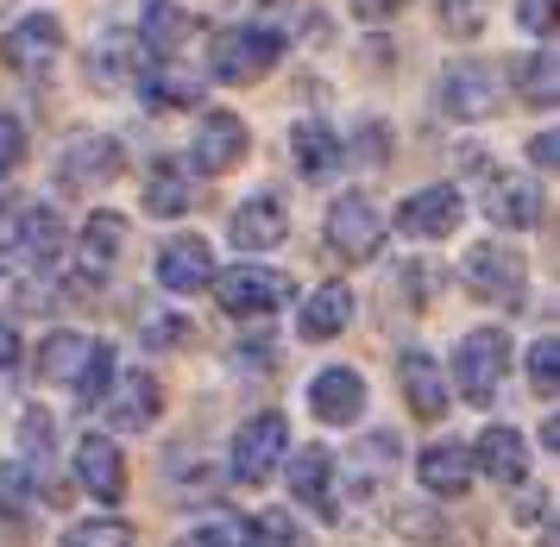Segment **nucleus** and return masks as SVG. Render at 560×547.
<instances>
[{
  "instance_id": "f257e3e1",
  "label": "nucleus",
  "mask_w": 560,
  "mask_h": 547,
  "mask_svg": "<svg viewBox=\"0 0 560 547\" xmlns=\"http://www.w3.org/2000/svg\"><path fill=\"white\" fill-rule=\"evenodd\" d=\"M283 57V32L278 25H228V32H214V45H208V70H214V82H233V89H246V82H258V75H271Z\"/></svg>"
},
{
  "instance_id": "f03ea898",
  "label": "nucleus",
  "mask_w": 560,
  "mask_h": 547,
  "mask_svg": "<svg viewBox=\"0 0 560 547\" xmlns=\"http://www.w3.org/2000/svg\"><path fill=\"white\" fill-rule=\"evenodd\" d=\"M208 283H214V302H221L228 315H240V322H246V315H253V322H265V315H271V309H283V302H290V290H296L283 271L253 265V258H246V265H233V271H214Z\"/></svg>"
},
{
  "instance_id": "7ed1b4c3",
  "label": "nucleus",
  "mask_w": 560,
  "mask_h": 547,
  "mask_svg": "<svg viewBox=\"0 0 560 547\" xmlns=\"http://www.w3.org/2000/svg\"><path fill=\"white\" fill-rule=\"evenodd\" d=\"M504 365H510L504 327H472V334L454 347V391L466 403H491L498 384H504Z\"/></svg>"
},
{
  "instance_id": "20e7f679",
  "label": "nucleus",
  "mask_w": 560,
  "mask_h": 547,
  "mask_svg": "<svg viewBox=\"0 0 560 547\" xmlns=\"http://www.w3.org/2000/svg\"><path fill=\"white\" fill-rule=\"evenodd\" d=\"M459 283H466L472 296H485V302L516 309L523 290H529V265H523L516 246H472L466 258H459Z\"/></svg>"
},
{
  "instance_id": "39448f33",
  "label": "nucleus",
  "mask_w": 560,
  "mask_h": 547,
  "mask_svg": "<svg viewBox=\"0 0 560 547\" xmlns=\"http://www.w3.org/2000/svg\"><path fill=\"white\" fill-rule=\"evenodd\" d=\"M283 447H290V422L278 409H258L253 422H240V434H233V478L240 485H265L283 466Z\"/></svg>"
},
{
  "instance_id": "423d86ee",
  "label": "nucleus",
  "mask_w": 560,
  "mask_h": 547,
  "mask_svg": "<svg viewBox=\"0 0 560 547\" xmlns=\"http://www.w3.org/2000/svg\"><path fill=\"white\" fill-rule=\"evenodd\" d=\"M378 240H384V221H378V208H372L365 196H340L328 208L334 258H347V265H372V258H378Z\"/></svg>"
},
{
  "instance_id": "0eeeda50",
  "label": "nucleus",
  "mask_w": 560,
  "mask_h": 547,
  "mask_svg": "<svg viewBox=\"0 0 560 547\" xmlns=\"http://www.w3.org/2000/svg\"><path fill=\"white\" fill-rule=\"evenodd\" d=\"M459 214H466L459 189L454 183H434V189L404 196V208H397V233H404V240H447V233L459 226Z\"/></svg>"
},
{
  "instance_id": "6e6552de",
  "label": "nucleus",
  "mask_w": 560,
  "mask_h": 547,
  "mask_svg": "<svg viewBox=\"0 0 560 547\" xmlns=\"http://www.w3.org/2000/svg\"><path fill=\"white\" fill-rule=\"evenodd\" d=\"M246 146H253V139H246V120H240V114H202L196 139H189V164L202 176H221L246 158Z\"/></svg>"
},
{
  "instance_id": "1a4fd4ad",
  "label": "nucleus",
  "mask_w": 560,
  "mask_h": 547,
  "mask_svg": "<svg viewBox=\"0 0 560 547\" xmlns=\"http://www.w3.org/2000/svg\"><path fill=\"white\" fill-rule=\"evenodd\" d=\"M308 409H315V422L328 428H353L365 416V377L353 365H328V372H315L308 384Z\"/></svg>"
},
{
  "instance_id": "9d476101",
  "label": "nucleus",
  "mask_w": 560,
  "mask_h": 547,
  "mask_svg": "<svg viewBox=\"0 0 560 547\" xmlns=\"http://www.w3.org/2000/svg\"><path fill=\"white\" fill-rule=\"evenodd\" d=\"M472 473H485L491 485H523V478H529V441L510 422H491L479 441H472Z\"/></svg>"
},
{
  "instance_id": "9b49d317",
  "label": "nucleus",
  "mask_w": 560,
  "mask_h": 547,
  "mask_svg": "<svg viewBox=\"0 0 560 547\" xmlns=\"http://www.w3.org/2000/svg\"><path fill=\"white\" fill-rule=\"evenodd\" d=\"M0 45H7V63H13V70L38 82V75H45V70L57 63V45H63V25H57L51 13H32V20H20L13 32H7V38H0Z\"/></svg>"
},
{
  "instance_id": "f8f14e48",
  "label": "nucleus",
  "mask_w": 560,
  "mask_h": 547,
  "mask_svg": "<svg viewBox=\"0 0 560 547\" xmlns=\"http://www.w3.org/2000/svg\"><path fill=\"white\" fill-rule=\"evenodd\" d=\"M120 176V139H77L57 158V189H102Z\"/></svg>"
},
{
  "instance_id": "ddd939ff",
  "label": "nucleus",
  "mask_w": 560,
  "mask_h": 547,
  "mask_svg": "<svg viewBox=\"0 0 560 547\" xmlns=\"http://www.w3.org/2000/svg\"><path fill=\"white\" fill-rule=\"evenodd\" d=\"M397 384H404L409 409H416L422 422H441V416H447V372H441L434 352L409 347L404 359H397Z\"/></svg>"
},
{
  "instance_id": "4468645a",
  "label": "nucleus",
  "mask_w": 560,
  "mask_h": 547,
  "mask_svg": "<svg viewBox=\"0 0 560 547\" xmlns=\"http://www.w3.org/2000/svg\"><path fill=\"white\" fill-rule=\"evenodd\" d=\"M228 240L240 252H271L290 240V214H283V201L278 196H253V201H240L233 208V221H228Z\"/></svg>"
},
{
  "instance_id": "2eb2a0df",
  "label": "nucleus",
  "mask_w": 560,
  "mask_h": 547,
  "mask_svg": "<svg viewBox=\"0 0 560 547\" xmlns=\"http://www.w3.org/2000/svg\"><path fill=\"white\" fill-rule=\"evenodd\" d=\"M290 491L303 498L308 516L334 523V516H340V491H334V453H328V447H303V453H296V459H290Z\"/></svg>"
},
{
  "instance_id": "dca6fc26",
  "label": "nucleus",
  "mask_w": 560,
  "mask_h": 547,
  "mask_svg": "<svg viewBox=\"0 0 560 547\" xmlns=\"http://www.w3.org/2000/svg\"><path fill=\"white\" fill-rule=\"evenodd\" d=\"M77 478H82V491L102 498L107 510L127 498V459H120V447H114L107 434H89L77 447Z\"/></svg>"
},
{
  "instance_id": "f3484780",
  "label": "nucleus",
  "mask_w": 560,
  "mask_h": 547,
  "mask_svg": "<svg viewBox=\"0 0 560 547\" xmlns=\"http://www.w3.org/2000/svg\"><path fill=\"white\" fill-rule=\"evenodd\" d=\"M441 107H447L454 120H485V114H498V75L485 70V63H454V70L441 75Z\"/></svg>"
},
{
  "instance_id": "a211bd4d",
  "label": "nucleus",
  "mask_w": 560,
  "mask_h": 547,
  "mask_svg": "<svg viewBox=\"0 0 560 547\" xmlns=\"http://www.w3.org/2000/svg\"><path fill=\"white\" fill-rule=\"evenodd\" d=\"M107 403V428H120V434H139V428L158 422V409H164V391H158L152 372H127L120 384H114V397Z\"/></svg>"
},
{
  "instance_id": "6ab92c4d",
  "label": "nucleus",
  "mask_w": 560,
  "mask_h": 547,
  "mask_svg": "<svg viewBox=\"0 0 560 547\" xmlns=\"http://www.w3.org/2000/svg\"><path fill=\"white\" fill-rule=\"evenodd\" d=\"M416 478H422L429 498H466V485H472V447L466 441H434L416 459Z\"/></svg>"
},
{
  "instance_id": "aec40b11",
  "label": "nucleus",
  "mask_w": 560,
  "mask_h": 547,
  "mask_svg": "<svg viewBox=\"0 0 560 547\" xmlns=\"http://www.w3.org/2000/svg\"><path fill=\"white\" fill-rule=\"evenodd\" d=\"M120 252H127V214H114V208H102V214H89L82 221V283H95V277H107L114 265H120Z\"/></svg>"
},
{
  "instance_id": "412c9836",
  "label": "nucleus",
  "mask_w": 560,
  "mask_h": 547,
  "mask_svg": "<svg viewBox=\"0 0 560 547\" xmlns=\"http://www.w3.org/2000/svg\"><path fill=\"white\" fill-rule=\"evenodd\" d=\"M208 277H214V252L202 240H171V246L158 252V283L171 296H196Z\"/></svg>"
},
{
  "instance_id": "4be33fe9",
  "label": "nucleus",
  "mask_w": 560,
  "mask_h": 547,
  "mask_svg": "<svg viewBox=\"0 0 560 547\" xmlns=\"http://www.w3.org/2000/svg\"><path fill=\"white\" fill-rule=\"evenodd\" d=\"M485 214L498 226H510V233H529V226H541V189H535L529 176H498Z\"/></svg>"
},
{
  "instance_id": "5701e85b",
  "label": "nucleus",
  "mask_w": 560,
  "mask_h": 547,
  "mask_svg": "<svg viewBox=\"0 0 560 547\" xmlns=\"http://www.w3.org/2000/svg\"><path fill=\"white\" fill-rule=\"evenodd\" d=\"M57 258H63V221H57V208H26L20 214V265H38V271H51Z\"/></svg>"
},
{
  "instance_id": "b1692460",
  "label": "nucleus",
  "mask_w": 560,
  "mask_h": 547,
  "mask_svg": "<svg viewBox=\"0 0 560 547\" xmlns=\"http://www.w3.org/2000/svg\"><path fill=\"white\" fill-rule=\"evenodd\" d=\"M347 322H353V290H340V283H322L315 296H303L296 334H303V340H334V334H340Z\"/></svg>"
},
{
  "instance_id": "393cba45",
  "label": "nucleus",
  "mask_w": 560,
  "mask_h": 547,
  "mask_svg": "<svg viewBox=\"0 0 560 547\" xmlns=\"http://www.w3.org/2000/svg\"><path fill=\"white\" fill-rule=\"evenodd\" d=\"M189 208H196L189 171H183V164H152V176H145V214H152V221H177Z\"/></svg>"
},
{
  "instance_id": "a878e982",
  "label": "nucleus",
  "mask_w": 560,
  "mask_h": 547,
  "mask_svg": "<svg viewBox=\"0 0 560 547\" xmlns=\"http://www.w3.org/2000/svg\"><path fill=\"white\" fill-rule=\"evenodd\" d=\"M139 95H145V107H158V114H164V107H189V101L202 95V82L183 70L177 57H158L152 70L139 75Z\"/></svg>"
},
{
  "instance_id": "bb28decb",
  "label": "nucleus",
  "mask_w": 560,
  "mask_h": 547,
  "mask_svg": "<svg viewBox=\"0 0 560 547\" xmlns=\"http://www.w3.org/2000/svg\"><path fill=\"white\" fill-rule=\"evenodd\" d=\"M290 146H296V171H303L308 183H328V176L347 164V146L334 139L328 126H315V120L296 126V139H290Z\"/></svg>"
},
{
  "instance_id": "cd10ccee",
  "label": "nucleus",
  "mask_w": 560,
  "mask_h": 547,
  "mask_svg": "<svg viewBox=\"0 0 560 547\" xmlns=\"http://www.w3.org/2000/svg\"><path fill=\"white\" fill-rule=\"evenodd\" d=\"M20 447H26V466L32 485L38 491H51V453H57V422L45 416V409H26V422H20Z\"/></svg>"
},
{
  "instance_id": "c85d7f7f",
  "label": "nucleus",
  "mask_w": 560,
  "mask_h": 547,
  "mask_svg": "<svg viewBox=\"0 0 560 547\" xmlns=\"http://www.w3.org/2000/svg\"><path fill=\"white\" fill-rule=\"evenodd\" d=\"M183 38H189V13H177L171 0H152V13H145V45L152 57H177Z\"/></svg>"
},
{
  "instance_id": "c756f323",
  "label": "nucleus",
  "mask_w": 560,
  "mask_h": 547,
  "mask_svg": "<svg viewBox=\"0 0 560 547\" xmlns=\"http://www.w3.org/2000/svg\"><path fill=\"white\" fill-rule=\"evenodd\" d=\"M77 403L82 409H95V403L107 397V384H114V347L107 340H95V347H82V365H77Z\"/></svg>"
},
{
  "instance_id": "7c9ffc66",
  "label": "nucleus",
  "mask_w": 560,
  "mask_h": 547,
  "mask_svg": "<svg viewBox=\"0 0 560 547\" xmlns=\"http://www.w3.org/2000/svg\"><path fill=\"white\" fill-rule=\"evenodd\" d=\"M82 347H89V340L63 334V327H57V334H45V340H38V377H45V384H70V377H77V365H82Z\"/></svg>"
},
{
  "instance_id": "2f4dec72",
  "label": "nucleus",
  "mask_w": 560,
  "mask_h": 547,
  "mask_svg": "<svg viewBox=\"0 0 560 547\" xmlns=\"http://www.w3.org/2000/svg\"><path fill=\"white\" fill-rule=\"evenodd\" d=\"M516 89L529 107H548L555 101V45H535L523 63H516Z\"/></svg>"
},
{
  "instance_id": "473e14b6",
  "label": "nucleus",
  "mask_w": 560,
  "mask_h": 547,
  "mask_svg": "<svg viewBox=\"0 0 560 547\" xmlns=\"http://www.w3.org/2000/svg\"><path fill=\"white\" fill-rule=\"evenodd\" d=\"M132 63H139V45H132L127 32H107L102 45H95V57H89V70L102 75V82H127Z\"/></svg>"
},
{
  "instance_id": "72a5a7b5",
  "label": "nucleus",
  "mask_w": 560,
  "mask_h": 547,
  "mask_svg": "<svg viewBox=\"0 0 560 547\" xmlns=\"http://www.w3.org/2000/svg\"><path fill=\"white\" fill-rule=\"evenodd\" d=\"M45 498L38 485H32L26 466H0V516L7 523H20V516H32V503Z\"/></svg>"
},
{
  "instance_id": "f704fd0d",
  "label": "nucleus",
  "mask_w": 560,
  "mask_h": 547,
  "mask_svg": "<svg viewBox=\"0 0 560 547\" xmlns=\"http://www.w3.org/2000/svg\"><path fill=\"white\" fill-rule=\"evenodd\" d=\"M63 547H132V528L114 516H89V523L63 528Z\"/></svg>"
},
{
  "instance_id": "c9c22d12",
  "label": "nucleus",
  "mask_w": 560,
  "mask_h": 547,
  "mask_svg": "<svg viewBox=\"0 0 560 547\" xmlns=\"http://www.w3.org/2000/svg\"><path fill=\"white\" fill-rule=\"evenodd\" d=\"M529 384H535V397H555L560 391V340H535L529 347Z\"/></svg>"
},
{
  "instance_id": "e433bc0d",
  "label": "nucleus",
  "mask_w": 560,
  "mask_h": 547,
  "mask_svg": "<svg viewBox=\"0 0 560 547\" xmlns=\"http://www.w3.org/2000/svg\"><path fill=\"white\" fill-rule=\"evenodd\" d=\"M246 547H296V523L283 510H265V516L246 523Z\"/></svg>"
},
{
  "instance_id": "4c0bfd02",
  "label": "nucleus",
  "mask_w": 560,
  "mask_h": 547,
  "mask_svg": "<svg viewBox=\"0 0 560 547\" xmlns=\"http://www.w3.org/2000/svg\"><path fill=\"white\" fill-rule=\"evenodd\" d=\"M485 13H491L485 0H441V25H447L454 38H479V32H485Z\"/></svg>"
},
{
  "instance_id": "58836bf2",
  "label": "nucleus",
  "mask_w": 560,
  "mask_h": 547,
  "mask_svg": "<svg viewBox=\"0 0 560 547\" xmlns=\"http://www.w3.org/2000/svg\"><path fill=\"white\" fill-rule=\"evenodd\" d=\"M20 164H26V126L13 114H0V176H13Z\"/></svg>"
},
{
  "instance_id": "ea45409f",
  "label": "nucleus",
  "mask_w": 560,
  "mask_h": 547,
  "mask_svg": "<svg viewBox=\"0 0 560 547\" xmlns=\"http://www.w3.org/2000/svg\"><path fill=\"white\" fill-rule=\"evenodd\" d=\"M555 7L560 0H516V20L529 38H555Z\"/></svg>"
},
{
  "instance_id": "a19ab883",
  "label": "nucleus",
  "mask_w": 560,
  "mask_h": 547,
  "mask_svg": "<svg viewBox=\"0 0 560 547\" xmlns=\"http://www.w3.org/2000/svg\"><path fill=\"white\" fill-rule=\"evenodd\" d=\"M202 547H246V523L240 516H208Z\"/></svg>"
},
{
  "instance_id": "79ce46f5",
  "label": "nucleus",
  "mask_w": 560,
  "mask_h": 547,
  "mask_svg": "<svg viewBox=\"0 0 560 547\" xmlns=\"http://www.w3.org/2000/svg\"><path fill=\"white\" fill-rule=\"evenodd\" d=\"M189 340V322H177V315H152L145 322V347H183Z\"/></svg>"
},
{
  "instance_id": "37998d69",
  "label": "nucleus",
  "mask_w": 560,
  "mask_h": 547,
  "mask_svg": "<svg viewBox=\"0 0 560 547\" xmlns=\"http://www.w3.org/2000/svg\"><path fill=\"white\" fill-rule=\"evenodd\" d=\"M529 164H541V171L560 164V132H535V139H529Z\"/></svg>"
},
{
  "instance_id": "c03bdc74",
  "label": "nucleus",
  "mask_w": 560,
  "mask_h": 547,
  "mask_svg": "<svg viewBox=\"0 0 560 547\" xmlns=\"http://www.w3.org/2000/svg\"><path fill=\"white\" fill-rule=\"evenodd\" d=\"M404 7H409V0H353V13H359V20H372V25L390 20V13H404Z\"/></svg>"
},
{
  "instance_id": "a18cd8bd",
  "label": "nucleus",
  "mask_w": 560,
  "mask_h": 547,
  "mask_svg": "<svg viewBox=\"0 0 560 547\" xmlns=\"http://www.w3.org/2000/svg\"><path fill=\"white\" fill-rule=\"evenodd\" d=\"M20 365V334H13V322L0 315V372H13Z\"/></svg>"
},
{
  "instance_id": "49530a36",
  "label": "nucleus",
  "mask_w": 560,
  "mask_h": 547,
  "mask_svg": "<svg viewBox=\"0 0 560 547\" xmlns=\"http://www.w3.org/2000/svg\"><path fill=\"white\" fill-rule=\"evenodd\" d=\"M365 164H384V126H365Z\"/></svg>"
},
{
  "instance_id": "de8ad7c7",
  "label": "nucleus",
  "mask_w": 560,
  "mask_h": 547,
  "mask_svg": "<svg viewBox=\"0 0 560 547\" xmlns=\"http://www.w3.org/2000/svg\"><path fill=\"white\" fill-rule=\"evenodd\" d=\"M177 547H202V535H183V542Z\"/></svg>"
}]
</instances>
